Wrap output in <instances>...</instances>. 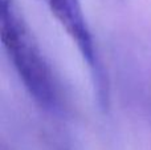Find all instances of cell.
I'll use <instances>...</instances> for the list:
<instances>
[{
  "instance_id": "1",
  "label": "cell",
  "mask_w": 151,
  "mask_h": 150,
  "mask_svg": "<svg viewBox=\"0 0 151 150\" xmlns=\"http://www.w3.org/2000/svg\"><path fill=\"white\" fill-rule=\"evenodd\" d=\"M0 39L31 97L48 112H58L60 94L52 69L15 0H0Z\"/></svg>"
},
{
  "instance_id": "2",
  "label": "cell",
  "mask_w": 151,
  "mask_h": 150,
  "mask_svg": "<svg viewBox=\"0 0 151 150\" xmlns=\"http://www.w3.org/2000/svg\"><path fill=\"white\" fill-rule=\"evenodd\" d=\"M53 16L57 19L68 36L76 43L86 63L94 88L97 105L102 112L110 106V81L102 58L98 53L80 0H48Z\"/></svg>"
}]
</instances>
